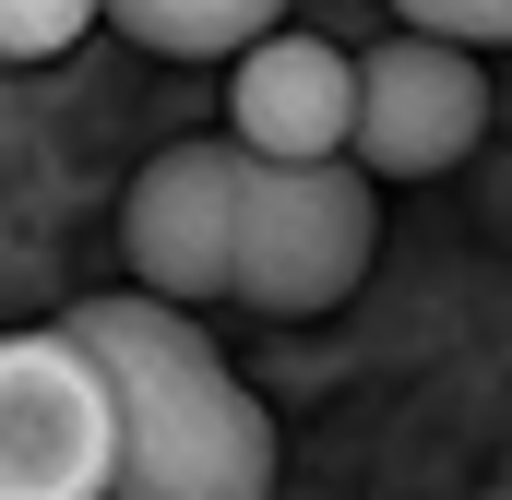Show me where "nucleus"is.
<instances>
[{
	"mask_svg": "<svg viewBox=\"0 0 512 500\" xmlns=\"http://www.w3.org/2000/svg\"><path fill=\"white\" fill-rule=\"evenodd\" d=\"M120 393V500H274V417L179 298L108 286L60 310Z\"/></svg>",
	"mask_w": 512,
	"mask_h": 500,
	"instance_id": "f257e3e1",
	"label": "nucleus"
},
{
	"mask_svg": "<svg viewBox=\"0 0 512 500\" xmlns=\"http://www.w3.org/2000/svg\"><path fill=\"white\" fill-rule=\"evenodd\" d=\"M382 250V203H370V167L334 155V167H274L239 155V274L227 298L251 310H334Z\"/></svg>",
	"mask_w": 512,
	"mask_h": 500,
	"instance_id": "f03ea898",
	"label": "nucleus"
},
{
	"mask_svg": "<svg viewBox=\"0 0 512 500\" xmlns=\"http://www.w3.org/2000/svg\"><path fill=\"white\" fill-rule=\"evenodd\" d=\"M0 500H120V393L72 322L0 334Z\"/></svg>",
	"mask_w": 512,
	"mask_h": 500,
	"instance_id": "7ed1b4c3",
	"label": "nucleus"
},
{
	"mask_svg": "<svg viewBox=\"0 0 512 500\" xmlns=\"http://www.w3.org/2000/svg\"><path fill=\"white\" fill-rule=\"evenodd\" d=\"M477 131H489V72L465 36L405 24L393 48H358V143L346 155L370 179H441L477 155Z\"/></svg>",
	"mask_w": 512,
	"mask_h": 500,
	"instance_id": "20e7f679",
	"label": "nucleus"
},
{
	"mask_svg": "<svg viewBox=\"0 0 512 500\" xmlns=\"http://www.w3.org/2000/svg\"><path fill=\"white\" fill-rule=\"evenodd\" d=\"M120 250H131V286L155 298H227L239 274V143H167L120 203Z\"/></svg>",
	"mask_w": 512,
	"mask_h": 500,
	"instance_id": "39448f33",
	"label": "nucleus"
},
{
	"mask_svg": "<svg viewBox=\"0 0 512 500\" xmlns=\"http://www.w3.org/2000/svg\"><path fill=\"white\" fill-rule=\"evenodd\" d=\"M227 143L274 167H334L358 143V48L274 24L227 60Z\"/></svg>",
	"mask_w": 512,
	"mask_h": 500,
	"instance_id": "423d86ee",
	"label": "nucleus"
},
{
	"mask_svg": "<svg viewBox=\"0 0 512 500\" xmlns=\"http://www.w3.org/2000/svg\"><path fill=\"white\" fill-rule=\"evenodd\" d=\"M108 24L155 60H239L251 36L286 24V0H108Z\"/></svg>",
	"mask_w": 512,
	"mask_h": 500,
	"instance_id": "0eeeda50",
	"label": "nucleus"
},
{
	"mask_svg": "<svg viewBox=\"0 0 512 500\" xmlns=\"http://www.w3.org/2000/svg\"><path fill=\"white\" fill-rule=\"evenodd\" d=\"M108 24V0H0V60H72Z\"/></svg>",
	"mask_w": 512,
	"mask_h": 500,
	"instance_id": "6e6552de",
	"label": "nucleus"
},
{
	"mask_svg": "<svg viewBox=\"0 0 512 500\" xmlns=\"http://www.w3.org/2000/svg\"><path fill=\"white\" fill-rule=\"evenodd\" d=\"M393 12L429 36H465V48H512V0H393Z\"/></svg>",
	"mask_w": 512,
	"mask_h": 500,
	"instance_id": "1a4fd4ad",
	"label": "nucleus"
}]
</instances>
